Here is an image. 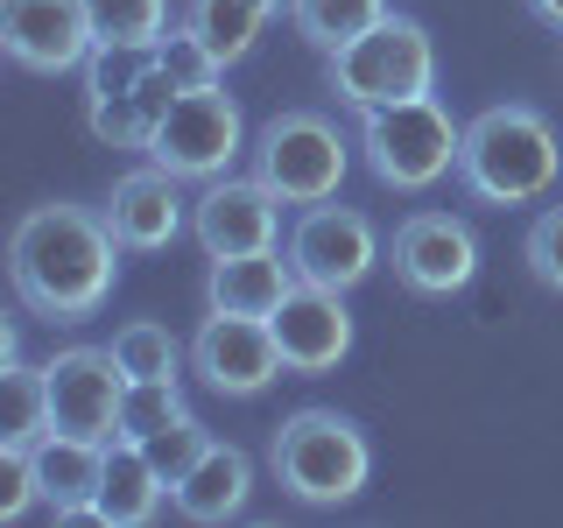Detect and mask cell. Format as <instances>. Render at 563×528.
Returning <instances> with one entry per match:
<instances>
[{
	"mask_svg": "<svg viewBox=\"0 0 563 528\" xmlns=\"http://www.w3.org/2000/svg\"><path fill=\"white\" fill-rule=\"evenodd\" d=\"M282 8H289V0H184V29L205 35L225 64H240Z\"/></svg>",
	"mask_w": 563,
	"mask_h": 528,
	"instance_id": "21",
	"label": "cell"
},
{
	"mask_svg": "<svg viewBox=\"0 0 563 528\" xmlns=\"http://www.w3.org/2000/svg\"><path fill=\"white\" fill-rule=\"evenodd\" d=\"M289 289H296V268L275 254V246H261V254H225V261H211L205 304H211V310H233V317H275Z\"/></svg>",
	"mask_w": 563,
	"mask_h": 528,
	"instance_id": "18",
	"label": "cell"
},
{
	"mask_svg": "<svg viewBox=\"0 0 563 528\" xmlns=\"http://www.w3.org/2000/svg\"><path fill=\"white\" fill-rule=\"evenodd\" d=\"M528 14H536V22H550V29H563V0H528Z\"/></svg>",
	"mask_w": 563,
	"mask_h": 528,
	"instance_id": "31",
	"label": "cell"
},
{
	"mask_svg": "<svg viewBox=\"0 0 563 528\" xmlns=\"http://www.w3.org/2000/svg\"><path fill=\"white\" fill-rule=\"evenodd\" d=\"M106 50H155L169 35V0H85Z\"/></svg>",
	"mask_w": 563,
	"mask_h": 528,
	"instance_id": "24",
	"label": "cell"
},
{
	"mask_svg": "<svg viewBox=\"0 0 563 528\" xmlns=\"http://www.w3.org/2000/svg\"><path fill=\"white\" fill-rule=\"evenodd\" d=\"M176 416H190V402H184V381H128V402H120V437H148V430H163V422Z\"/></svg>",
	"mask_w": 563,
	"mask_h": 528,
	"instance_id": "27",
	"label": "cell"
},
{
	"mask_svg": "<svg viewBox=\"0 0 563 528\" xmlns=\"http://www.w3.org/2000/svg\"><path fill=\"white\" fill-rule=\"evenodd\" d=\"M211 444H219V437H211L198 416H176V422H163V430H148V437H141L148 465L163 472L169 486H176V480H190V465H198V458H205Z\"/></svg>",
	"mask_w": 563,
	"mask_h": 528,
	"instance_id": "26",
	"label": "cell"
},
{
	"mask_svg": "<svg viewBox=\"0 0 563 528\" xmlns=\"http://www.w3.org/2000/svg\"><path fill=\"white\" fill-rule=\"evenodd\" d=\"M430 85H437V43L409 14H387V22H374L366 35H352L345 50H331V92H339L352 113L395 106V99H422Z\"/></svg>",
	"mask_w": 563,
	"mask_h": 528,
	"instance_id": "6",
	"label": "cell"
},
{
	"mask_svg": "<svg viewBox=\"0 0 563 528\" xmlns=\"http://www.w3.org/2000/svg\"><path fill=\"white\" fill-rule=\"evenodd\" d=\"M0 50L22 70L64 78V70H85L99 35H92L85 0H0Z\"/></svg>",
	"mask_w": 563,
	"mask_h": 528,
	"instance_id": "12",
	"label": "cell"
},
{
	"mask_svg": "<svg viewBox=\"0 0 563 528\" xmlns=\"http://www.w3.org/2000/svg\"><path fill=\"white\" fill-rule=\"evenodd\" d=\"M49 381V430L113 444L120 437V402H128V374H120L113 345H64L43 366Z\"/></svg>",
	"mask_w": 563,
	"mask_h": 528,
	"instance_id": "10",
	"label": "cell"
},
{
	"mask_svg": "<svg viewBox=\"0 0 563 528\" xmlns=\"http://www.w3.org/2000/svg\"><path fill=\"white\" fill-rule=\"evenodd\" d=\"M163 493H169V480L148 465V451H141L134 437H113V444H106V472H99V507H92V521H106V528H141V521H155Z\"/></svg>",
	"mask_w": 563,
	"mask_h": 528,
	"instance_id": "19",
	"label": "cell"
},
{
	"mask_svg": "<svg viewBox=\"0 0 563 528\" xmlns=\"http://www.w3.org/2000/svg\"><path fill=\"white\" fill-rule=\"evenodd\" d=\"M246 493H254V458L240 444H211L198 465H190V480L169 486V501H176L184 521H233L246 507Z\"/></svg>",
	"mask_w": 563,
	"mask_h": 528,
	"instance_id": "20",
	"label": "cell"
},
{
	"mask_svg": "<svg viewBox=\"0 0 563 528\" xmlns=\"http://www.w3.org/2000/svg\"><path fill=\"white\" fill-rule=\"evenodd\" d=\"M35 458V493L57 521H78L99 507V472H106V444L92 437H70V430H49L43 444H29Z\"/></svg>",
	"mask_w": 563,
	"mask_h": 528,
	"instance_id": "17",
	"label": "cell"
},
{
	"mask_svg": "<svg viewBox=\"0 0 563 528\" xmlns=\"http://www.w3.org/2000/svg\"><path fill=\"white\" fill-rule=\"evenodd\" d=\"M120 254H128V246L113 240L106 211L35 205L8 240V282L35 317H49V324H85V317L113 296Z\"/></svg>",
	"mask_w": 563,
	"mask_h": 528,
	"instance_id": "1",
	"label": "cell"
},
{
	"mask_svg": "<svg viewBox=\"0 0 563 528\" xmlns=\"http://www.w3.org/2000/svg\"><path fill=\"white\" fill-rule=\"evenodd\" d=\"M275 226H282V198L261 176H211L198 190V205H190V233L211 261L225 254H261V246H275Z\"/></svg>",
	"mask_w": 563,
	"mask_h": 528,
	"instance_id": "14",
	"label": "cell"
},
{
	"mask_svg": "<svg viewBox=\"0 0 563 528\" xmlns=\"http://www.w3.org/2000/svg\"><path fill=\"white\" fill-rule=\"evenodd\" d=\"M521 261H528V275H536L542 289L563 296V205L536 211V226H528V240H521Z\"/></svg>",
	"mask_w": 563,
	"mask_h": 528,
	"instance_id": "29",
	"label": "cell"
},
{
	"mask_svg": "<svg viewBox=\"0 0 563 528\" xmlns=\"http://www.w3.org/2000/svg\"><path fill=\"white\" fill-rule=\"evenodd\" d=\"M190 366L205 374L211 395H233V402L268 395V387L289 374V360H282L268 317H233V310H211L205 317V331L190 339Z\"/></svg>",
	"mask_w": 563,
	"mask_h": 528,
	"instance_id": "11",
	"label": "cell"
},
{
	"mask_svg": "<svg viewBox=\"0 0 563 528\" xmlns=\"http://www.w3.org/2000/svg\"><path fill=\"white\" fill-rule=\"evenodd\" d=\"M289 22L310 50H345L352 35H366L374 22H387V0H289Z\"/></svg>",
	"mask_w": 563,
	"mask_h": 528,
	"instance_id": "22",
	"label": "cell"
},
{
	"mask_svg": "<svg viewBox=\"0 0 563 528\" xmlns=\"http://www.w3.org/2000/svg\"><path fill=\"white\" fill-rule=\"evenodd\" d=\"M0 402H8V416H0V444H43V437H49V381H43V366L8 360V374H0Z\"/></svg>",
	"mask_w": 563,
	"mask_h": 528,
	"instance_id": "23",
	"label": "cell"
},
{
	"mask_svg": "<svg viewBox=\"0 0 563 528\" xmlns=\"http://www.w3.org/2000/svg\"><path fill=\"white\" fill-rule=\"evenodd\" d=\"M275 345L289 360V374H331V366L352 352V317H345V289H317V282H296L282 296V310L268 317Z\"/></svg>",
	"mask_w": 563,
	"mask_h": 528,
	"instance_id": "15",
	"label": "cell"
},
{
	"mask_svg": "<svg viewBox=\"0 0 563 528\" xmlns=\"http://www.w3.org/2000/svg\"><path fill=\"white\" fill-rule=\"evenodd\" d=\"M395 275L416 296H457L479 275V233L457 211H409L395 226Z\"/></svg>",
	"mask_w": 563,
	"mask_h": 528,
	"instance_id": "13",
	"label": "cell"
},
{
	"mask_svg": "<svg viewBox=\"0 0 563 528\" xmlns=\"http://www.w3.org/2000/svg\"><path fill=\"white\" fill-rule=\"evenodd\" d=\"M380 261V233L366 211L352 205H303L289 226V268L296 282H317V289H360Z\"/></svg>",
	"mask_w": 563,
	"mask_h": 528,
	"instance_id": "9",
	"label": "cell"
},
{
	"mask_svg": "<svg viewBox=\"0 0 563 528\" xmlns=\"http://www.w3.org/2000/svg\"><path fill=\"white\" fill-rule=\"evenodd\" d=\"M345 163H352V141L339 134V120L317 113V106H289V113H275L268 128L254 134V176L282 205L339 198Z\"/></svg>",
	"mask_w": 563,
	"mask_h": 528,
	"instance_id": "7",
	"label": "cell"
},
{
	"mask_svg": "<svg viewBox=\"0 0 563 528\" xmlns=\"http://www.w3.org/2000/svg\"><path fill=\"white\" fill-rule=\"evenodd\" d=\"M275 480L296 493L303 507H339L366 486L374 472V451H366L360 422L339 409H296L275 422V444H268Z\"/></svg>",
	"mask_w": 563,
	"mask_h": 528,
	"instance_id": "3",
	"label": "cell"
},
{
	"mask_svg": "<svg viewBox=\"0 0 563 528\" xmlns=\"http://www.w3.org/2000/svg\"><path fill=\"white\" fill-rule=\"evenodd\" d=\"M184 85L169 78V64L155 50H92L85 57V128H92L106 148H141L148 155L163 113L176 106Z\"/></svg>",
	"mask_w": 563,
	"mask_h": 528,
	"instance_id": "4",
	"label": "cell"
},
{
	"mask_svg": "<svg viewBox=\"0 0 563 528\" xmlns=\"http://www.w3.org/2000/svg\"><path fill=\"white\" fill-rule=\"evenodd\" d=\"M155 57L169 64V78L184 85V92H198V85H219V78H225V57L205 43V35H190L184 22H176L163 43H155Z\"/></svg>",
	"mask_w": 563,
	"mask_h": 528,
	"instance_id": "28",
	"label": "cell"
},
{
	"mask_svg": "<svg viewBox=\"0 0 563 528\" xmlns=\"http://www.w3.org/2000/svg\"><path fill=\"white\" fill-rule=\"evenodd\" d=\"M113 360L128 381H176V366H184V345L169 339V324H155V317H134V324L113 331Z\"/></svg>",
	"mask_w": 563,
	"mask_h": 528,
	"instance_id": "25",
	"label": "cell"
},
{
	"mask_svg": "<svg viewBox=\"0 0 563 528\" xmlns=\"http://www.w3.org/2000/svg\"><path fill=\"white\" fill-rule=\"evenodd\" d=\"M556 169H563L556 128L536 106H515V99L486 106L465 128V141H457V184L479 205H536V198H550Z\"/></svg>",
	"mask_w": 563,
	"mask_h": 528,
	"instance_id": "2",
	"label": "cell"
},
{
	"mask_svg": "<svg viewBox=\"0 0 563 528\" xmlns=\"http://www.w3.org/2000/svg\"><path fill=\"white\" fill-rule=\"evenodd\" d=\"M106 226L128 254H163V246L184 233V198H176V176L163 163L148 169H128L106 198Z\"/></svg>",
	"mask_w": 563,
	"mask_h": 528,
	"instance_id": "16",
	"label": "cell"
},
{
	"mask_svg": "<svg viewBox=\"0 0 563 528\" xmlns=\"http://www.w3.org/2000/svg\"><path fill=\"white\" fill-rule=\"evenodd\" d=\"M240 148H246V120H240L233 92L198 85V92H176V106L148 141V163H163L176 184H211V176H225L240 163Z\"/></svg>",
	"mask_w": 563,
	"mask_h": 528,
	"instance_id": "8",
	"label": "cell"
},
{
	"mask_svg": "<svg viewBox=\"0 0 563 528\" xmlns=\"http://www.w3.org/2000/svg\"><path fill=\"white\" fill-rule=\"evenodd\" d=\"M457 141L465 128L444 113V99L422 92V99H395V106H366L360 113V148L366 169L380 176L387 190H430L457 169Z\"/></svg>",
	"mask_w": 563,
	"mask_h": 528,
	"instance_id": "5",
	"label": "cell"
},
{
	"mask_svg": "<svg viewBox=\"0 0 563 528\" xmlns=\"http://www.w3.org/2000/svg\"><path fill=\"white\" fill-rule=\"evenodd\" d=\"M35 501H43V493H35V458H29V444H0V521H22Z\"/></svg>",
	"mask_w": 563,
	"mask_h": 528,
	"instance_id": "30",
	"label": "cell"
}]
</instances>
